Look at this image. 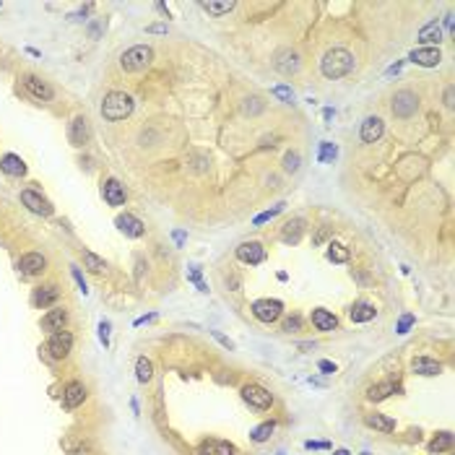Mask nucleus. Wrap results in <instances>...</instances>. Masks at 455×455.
<instances>
[{"label":"nucleus","instance_id":"28","mask_svg":"<svg viewBox=\"0 0 455 455\" xmlns=\"http://www.w3.org/2000/svg\"><path fill=\"white\" fill-rule=\"evenodd\" d=\"M364 424L382 432V435H390V432L395 429V422L390 416H385V414H367V416H364Z\"/></svg>","mask_w":455,"mask_h":455},{"label":"nucleus","instance_id":"9","mask_svg":"<svg viewBox=\"0 0 455 455\" xmlns=\"http://www.w3.org/2000/svg\"><path fill=\"white\" fill-rule=\"evenodd\" d=\"M91 138V128H89V120L84 115H76L71 120V125H68V141H71L76 149H81V146H86Z\"/></svg>","mask_w":455,"mask_h":455},{"label":"nucleus","instance_id":"16","mask_svg":"<svg viewBox=\"0 0 455 455\" xmlns=\"http://www.w3.org/2000/svg\"><path fill=\"white\" fill-rule=\"evenodd\" d=\"M237 258L247 266H258V263L266 260V250H263L260 242H242L240 247H237Z\"/></svg>","mask_w":455,"mask_h":455},{"label":"nucleus","instance_id":"46","mask_svg":"<svg viewBox=\"0 0 455 455\" xmlns=\"http://www.w3.org/2000/svg\"><path fill=\"white\" fill-rule=\"evenodd\" d=\"M317 367H320V372H325V374H333L336 372V364L328 362V359H320V362H317Z\"/></svg>","mask_w":455,"mask_h":455},{"label":"nucleus","instance_id":"32","mask_svg":"<svg viewBox=\"0 0 455 455\" xmlns=\"http://www.w3.org/2000/svg\"><path fill=\"white\" fill-rule=\"evenodd\" d=\"M453 448V432H440V435L429 442V453H445Z\"/></svg>","mask_w":455,"mask_h":455},{"label":"nucleus","instance_id":"10","mask_svg":"<svg viewBox=\"0 0 455 455\" xmlns=\"http://www.w3.org/2000/svg\"><path fill=\"white\" fill-rule=\"evenodd\" d=\"M299 65H302V60H299V55L294 50H278L276 55H273V68H276L278 73H283V76L297 73Z\"/></svg>","mask_w":455,"mask_h":455},{"label":"nucleus","instance_id":"52","mask_svg":"<svg viewBox=\"0 0 455 455\" xmlns=\"http://www.w3.org/2000/svg\"><path fill=\"white\" fill-rule=\"evenodd\" d=\"M333 455H351V453H349V450H336Z\"/></svg>","mask_w":455,"mask_h":455},{"label":"nucleus","instance_id":"41","mask_svg":"<svg viewBox=\"0 0 455 455\" xmlns=\"http://www.w3.org/2000/svg\"><path fill=\"white\" fill-rule=\"evenodd\" d=\"M299 328H302L299 315H291V317H286V323H283V331H286V333H297Z\"/></svg>","mask_w":455,"mask_h":455},{"label":"nucleus","instance_id":"35","mask_svg":"<svg viewBox=\"0 0 455 455\" xmlns=\"http://www.w3.org/2000/svg\"><path fill=\"white\" fill-rule=\"evenodd\" d=\"M328 258H331L333 263H346V260H349V250L344 245H338V242H331V245H328Z\"/></svg>","mask_w":455,"mask_h":455},{"label":"nucleus","instance_id":"17","mask_svg":"<svg viewBox=\"0 0 455 455\" xmlns=\"http://www.w3.org/2000/svg\"><path fill=\"white\" fill-rule=\"evenodd\" d=\"M198 453H200V455H234L237 448L232 445V442H226V440L211 437V440H203V442H200Z\"/></svg>","mask_w":455,"mask_h":455},{"label":"nucleus","instance_id":"33","mask_svg":"<svg viewBox=\"0 0 455 455\" xmlns=\"http://www.w3.org/2000/svg\"><path fill=\"white\" fill-rule=\"evenodd\" d=\"M135 377H138L141 382H149L154 377V364L146 357H138V362H135Z\"/></svg>","mask_w":455,"mask_h":455},{"label":"nucleus","instance_id":"25","mask_svg":"<svg viewBox=\"0 0 455 455\" xmlns=\"http://www.w3.org/2000/svg\"><path fill=\"white\" fill-rule=\"evenodd\" d=\"M393 393H398V385L395 382H390V380L374 382V385H369V388H367V401L377 403V401H385V398L393 395Z\"/></svg>","mask_w":455,"mask_h":455},{"label":"nucleus","instance_id":"3","mask_svg":"<svg viewBox=\"0 0 455 455\" xmlns=\"http://www.w3.org/2000/svg\"><path fill=\"white\" fill-rule=\"evenodd\" d=\"M151 60H154V50L146 47V44H138V47H130V50L122 52L120 68L128 71V73H141L151 65Z\"/></svg>","mask_w":455,"mask_h":455},{"label":"nucleus","instance_id":"1","mask_svg":"<svg viewBox=\"0 0 455 455\" xmlns=\"http://www.w3.org/2000/svg\"><path fill=\"white\" fill-rule=\"evenodd\" d=\"M320 71L325 78H344L354 71V55L344 47L328 50L320 60Z\"/></svg>","mask_w":455,"mask_h":455},{"label":"nucleus","instance_id":"47","mask_svg":"<svg viewBox=\"0 0 455 455\" xmlns=\"http://www.w3.org/2000/svg\"><path fill=\"white\" fill-rule=\"evenodd\" d=\"M99 338H101V344H104V346L109 344V325H107V323L99 325Z\"/></svg>","mask_w":455,"mask_h":455},{"label":"nucleus","instance_id":"6","mask_svg":"<svg viewBox=\"0 0 455 455\" xmlns=\"http://www.w3.org/2000/svg\"><path fill=\"white\" fill-rule=\"evenodd\" d=\"M21 84H24V89L29 91L34 99H39V101H52L55 99V89L44 81V78H39V76L24 73V76H21Z\"/></svg>","mask_w":455,"mask_h":455},{"label":"nucleus","instance_id":"21","mask_svg":"<svg viewBox=\"0 0 455 455\" xmlns=\"http://www.w3.org/2000/svg\"><path fill=\"white\" fill-rule=\"evenodd\" d=\"M411 369L416 374H424V377H435V374L442 372V364L437 359H432V357H416L411 362Z\"/></svg>","mask_w":455,"mask_h":455},{"label":"nucleus","instance_id":"53","mask_svg":"<svg viewBox=\"0 0 455 455\" xmlns=\"http://www.w3.org/2000/svg\"><path fill=\"white\" fill-rule=\"evenodd\" d=\"M0 5H3V3H0Z\"/></svg>","mask_w":455,"mask_h":455},{"label":"nucleus","instance_id":"12","mask_svg":"<svg viewBox=\"0 0 455 455\" xmlns=\"http://www.w3.org/2000/svg\"><path fill=\"white\" fill-rule=\"evenodd\" d=\"M21 203L37 216H50L52 213V203L47 198H42L37 190H21Z\"/></svg>","mask_w":455,"mask_h":455},{"label":"nucleus","instance_id":"14","mask_svg":"<svg viewBox=\"0 0 455 455\" xmlns=\"http://www.w3.org/2000/svg\"><path fill=\"white\" fill-rule=\"evenodd\" d=\"M60 299V286L58 283H44V286H37L34 289V294H31V302H34V307H52L55 302Z\"/></svg>","mask_w":455,"mask_h":455},{"label":"nucleus","instance_id":"7","mask_svg":"<svg viewBox=\"0 0 455 455\" xmlns=\"http://www.w3.org/2000/svg\"><path fill=\"white\" fill-rule=\"evenodd\" d=\"M281 312H283V304L278 302V299H258V302H253V315L258 317L260 323H276L278 317H281Z\"/></svg>","mask_w":455,"mask_h":455},{"label":"nucleus","instance_id":"37","mask_svg":"<svg viewBox=\"0 0 455 455\" xmlns=\"http://www.w3.org/2000/svg\"><path fill=\"white\" fill-rule=\"evenodd\" d=\"M281 211H283V203H278V206H276V208H271V211H266V213H260V216H255V221H253V224H255V226H260V224H266V221H271V219H273V216H278Z\"/></svg>","mask_w":455,"mask_h":455},{"label":"nucleus","instance_id":"23","mask_svg":"<svg viewBox=\"0 0 455 455\" xmlns=\"http://www.w3.org/2000/svg\"><path fill=\"white\" fill-rule=\"evenodd\" d=\"M382 130H385V125H382V120H380V117H367V120L362 122V141H364V143H374V141H380Z\"/></svg>","mask_w":455,"mask_h":455},{"label":"nucleus","instance_id":"36","mask_svg":"<svg viewBox=\"0 0 455 455\" xmlns=\"http://www.w3.org/2000/svg\"><path fill=\"white\" fill-rule=\"evenodd\" d=\"M273 432H276V422H263L260 427L253 429V440H255V442H266V440L273 435Z\"/></svg>","mask_w":455,"mask_h":455},{"label":"nucleus","instance_id":"38","mask_svg":"<svg viewBox=\"0 0 455 455\" xmlns=\"http://www.w3.org/2000/svg\"><path fill=\"white\" fill-rule=\"evenodd\" d=\"M317 159H320L323 164L331 162V159H336V146H333V143H323V146H320V156H317Z\"/></svg>","mask_w":455,"mask_h":455},{"label":"nucleus","instance_id":"42","mask_svg":"<svg viewBox=\"0 0 455 455\" xmlns=\"http://www.w3.org/2000/svg\"><path fill=\"white\" fill-rule=\"evenodd\" d=\"M245 115H253V112H260L263 109V104H260V99H245Z\"/></svg>","mask_w":455,"mask_h":455},{"label":"nucleus","instance_id":"2","mask_svg":"<svg viewBox=\"0 0 455 455\" xmlns=\"http://www.w3.org/2000/svg\"><path fill=\"white\" fill-rule=\"evenodd\" d=\"M135 107V101L130 94H125V91H109L101 101V117L109 120V122H120L125 117H130V112Z\"/></svg>","mask_w":455,"mask_h":455},{"label":"nucleus","instance_id":"8","mask_svg":"<svg viewBox=\"0 0 455 455\" xmlns=\"http://www.w3.org/2000/svg\"><path fill=\"white\" fill-rule=\"evenodd\" d=\"M416 109H419V99H416L414 91L403 89L393 96V115L395 117H411Z\"/></svg>","mask_w":455,"mask_h":455},{"label":"nucleus","instance_id":"51","mask_svg":"<svg viewBox=\"0 0 455 455\" xmlns=\"http://www.w3.org/2000/svg\"><path fill=\"white\" fill-rule=\"evenodd\" d=\"M445 26H448V29H453V13H448V18H445Z\"/></svg>","mask_w":455,"mask_h":455},{"label":"nucleus","instance_id":"40","mask_svg":"<svg viewBox=\"0 0 455 455\" xmlns=\"http://www.w3.org/2000/svg\"><path fill=\"white\" fill-rule=\"evenodd\" d=\"M414 323H416V317H414V315H403L401 320H398V328H395V333H401V336H403V333H408V328H411Z\"/></svg>","mask_w":455,"mask_h":455},{"label":"nucleus","instance_id":"15","mask_svg":"<svg viewBox=\"0 0 455 455\" xmlns=\"http://www.w3.org/2000/svg\"><path fill=\"white\" fill-rule=\"evenodd\" d=\"M86 385L84 382H78V380H73V382H68L65 388H63V406L65 408H78L84 401H86Z\"/></svg>","mask_w":455,"mask_h":455},{"label":"nucleus","instance_id":"27","mask_svg":"<svg viewBox=\"0 0 455 455\" xmlns=\"http://www.w3.org/2000/svg\"><path fill=\"white\" fill-rule=\"evenodd\" d=\"M374 315H377V310H374V304H369V302H357L349 310V317L354 323H369V320H374Z\"/></svg>","mask_w":455,"mask_h":455},{"label":"nucleus","instance_id":"19","mask_svg":"<svg viewBox=\"0 0 455 455\" xmlns=\"http://www.w3.org/2000/svg\"><path fill=\"white\" fill-rule=\"evenodd\" d=\"M408 58H411V63L422 65V68H435V65H440L442 55H440L437 47H422V50H414Z\"/></svg>","mask_w":455,"mask_h":455},{"label":"nucleus","instance_id":"44","mask_svg":"<svg viewBox=\"0 0 455 455\" xmlns=\"http://www.w3.org/2000/svg\"><path fill=\"white\" fill-rule=\"evenodd\" d=\"M273 94H276L278 99H283V101H291V99H294L291 89H286V86H276V89H273Z\"/></svg>","mask_w":455,"mask_h":455},{"label":"nucleus","instance_id":"29","mask_svg":"<svg viewBox=\"0 0 455 455\" xmlns=\"http://www.w3.org/2000/svg\"><path fill=\"white\" fill-rule=\"evenodd\" d=\"M442 39V26L437 24V21H429V24L419 31V42L422 44H440Z\"/></svg>","mask_w":455,"mask_h":455},{"label":"nucleus","instance_id":"43","mask_svg":"<svg viewBox=\"0 0 455 455\" xmlns=\"http://www.w3.org/2000/svg\"><path fill=\"white\" fill-rule=\"evenodd\" d=\"M307 450H331V442H317V440H307L304 442Z\"/></svg>","mask_w":455,"mask_h":455},{"label":"nucleus","instance_id":"34","mask_svg":"<svg viewBox=\"0 0 455 455\" xmlns=\"http://www.w3.org/2000/svg\"><path fill=\"white\" fill-rule=\"evenodd\" d=\"M81 260H84V266H86L89 271H94V273H99V271H104V268H107L104 258H99V255H94V253H89V250H81Z\"/></svg>","mask_w":455,"mask_h":455},{"label":"nucleus","instance_id":"20","mask_svg":"<svg viewBox=\"0 0 455 455\" xmlns=\"http://www.w3.org/2000/svg\"><path fill=\"white\" fill-rule=\"evenodd\" d=\"M115 224H117V229L122 234H128V237H143V232H146V226L135 219L133 213H120Z\"/></svg>","mask_w":455,"mask_h":455},{"label":"nucleus","instance_id":"31","mask_svg":"<svg viewBox=\"0 0 455 455\" xmlns=\"http://www.w3.org/2000/svg\"><path fill=\"white\" fill-rule=\"evenodd\" d=\"M200 8L206 10V13H211V16H224V13H229V10H234V0H224V3H213V0H208V3H200Z\"/></svg>","mask_w":455,"mask_h":455},{"label":"nucleus","instance_id":"26","mask_svg":"<svg viewBox=\"0 0 455 455\" xmlns=\"http://www.w3.org/2000/svg\"><path fill=\"white\" fill-rule=\"evenodd\" d=\"M302 232H304V221H302V219H291V221L283 224L281 240L286 242V245H297V242L302 240Z\"/></svg>","mask_w":455,"mask_h":455},{"label":"nucleus","instance_id":"24","mask_svg":"<svg viewBox=\"0 0 455 455\" xmlns=\"http://www.w3.org/2000/svg\"><path fill=\"white\" fill-rule=\"evenodd\" d=\"M0 169H3L5 175H10V177H24L26 175L24 159L16 156V154H5L3 159H0Z\"/></svg>","mask_w":455,"mask_h":455},{"label":"nucleus","instance_id":"50","mask_svg":"<svg viewBox=\"0 0 455 455\" xmlns=\"http://www.w3.org/2000/svg\"><path fill=\"white\" fill-rule=\"evenodd\" d=\"M455 101H453V86H448L445 89V107H453Z\"/></svg>","mask_w":455,"mask_h":455},{"label":"nucleus","instance_id":"4","mask_svg":"<svg viewBox=\"0 0 455 455\" xmlns=\"http://www.w3.org/2000/svg\"><path fill=\"white\" fill-rule=\"evenodd\" d=\"M71 351H73V336L68 331L52 333L47 338V344H44V354H47L50 359H55V362L68 359V357H71Z\"/></svg>","mask_w":455,"mask_h":455},{"label":"nucleus","instance_id":"11","mask_svg":"<svg viewBox=\"0 0 455 455\" xmlns=\"http://www.w3.org/2000/svg\"><path fill=\"white\" fill-rule=\"evenodd\" d=\"M65 325H68V312L63 310V307H55V310H50L47 315H42V320H39V328L50 336L65 331Z\"/></svg>","mask_w":455,"mask_h":455},{"label":"nucleus","instance_id":"48","mask_svg":"<svg viewBox=\"0 0 455 455\" xmlns=\"http://www.w3.org/2000/svg\"><path fill=\"white\" fill-rule=\"evenodd\" d=\"M328 237H331V229H328V226H323V229L315 234V245H323V242L328 240Z\"/></svg>","mask_w":455,"mask_h":455},{"label":"nucleus","instance_id":"5","mask_svg":"<svg viewBox=\"0 0 455 455\" xmlns=\"http://www.w3.org/2000/svg\"><path fill=\"white\" fill-rule=\"evenodd\" d=\"M242 398H245V403H250L253 408H258V411H266V408L273 406L271 390H266L263 385H258V382L245 385V388H242Z\"/></svg>","mask_w":455,"mask_h":455},{"label":"nucleus","instance_id":"30","mask_svg":"<svg viewBox=\"0 0 455 455\" xmlns=\"http://www.w3.org/2000/svg\"><path fill=\"white\" fill-rule=\"evenodd\" d=\"M63 448L68 455H89L91 453V445L84 440V437H65L63 440Z\"/></svg>","mask_w":455,"mask_h":455},{"label":"nucleus","instance_id":"49","mask_svg":"<svg viewBox=\"0 0 455 455\" xmlns=\"http://www.w3.org/2000/svg\"><path fill=\"white\" fill-rule=\"evenodd\" d=\"M71 268H73V276H76V281H78V286H81V291H86V281H84V276L78 273V268H76V266H71Z\"/></svg>","mask_w":455,"mask_h":455},{"label":"nucleus","instance_id":"39","mask_svg":"<svg viewBox=\"0 0 455 455\" xmlns=\"http://www.w3.org/2000/svg\"><path fill=\"white\" fill-rule=\"evenodd\" d=\"M283 169H286V172H297V169H299V154H286V156H283Z\"/></svg>","mask_w":455,"mask_h":455},{"label":"nucleus","instance_id":"13","mask_svg":"<svg viewBox=\"0 0 455 455\" xmlns=\"http://www.w3.org/2000/svg\"><path fill=\"white\" fill-rule=\"evenodd\" d=\"M44 268H47V258L42 253H26L18 260L21 276H39V273H44Z\"/></svg>","mask_w":455,"mask_h":455},{"label":"nucleus","instance_id":"22","mask_svg":"<svg viewBox=\"0 0 455 455\" xmlns=\"http://www.w3.org/2000/svg\"><path fill=\"white\" fill-rule=\"evenodd\" d=\"M312 325L317 328V331H323V333H331V331L338 328V317L320 307V310H312Z\"/></svg>","mask_w":455,"mask_h":455},{"label":"nucleus","instance_id":"45","mask_svg":"<svg viewBox=\"0 0 455 455\" xmlns=\"http://www.w3.org/2000/svg\"><path fill=\"white\" fill-rule=\"evenodd\" d=\"M211 336H213V338H216V341H219V344H221V346H224V349H229V351H232V349H234V344H232V341H229V338H226V336H221V333H219V331H211Z\"/></svg>","mask_w":455,"mask_h":455},{"label":"nucleus","instance_id":"18","mask_svg":"<svg viewBox=\"0 0 455 455\" xmlns=\"http://www.w3.org/2000/svg\"><path fill=\"white\" fill-rule=\"evenodd\" d=\"M101 195H104V200L109 203V206H122L125 203V187L115 177H109V180L101 182Z\"/></svg>","mask_w":455,"mask_h":455}]
</instances>
